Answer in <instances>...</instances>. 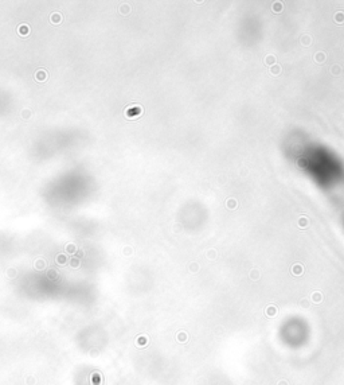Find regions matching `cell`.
I'll list each match as a JSON object with an SVG mask.
<instances>
[{
  "label": "cell",
  "mask_w": 344,
  "mask_h": 385,
  "mask_svg": "<svg viewBox=\"0 0 344 385\" xmlns=\"http://www.w3.org/2000/svg\"><path fill=\"white\" fill-rule=\"evenodd\" d=\"M35 78H37V81H45L47 78V73L45 70H38L37 74H35Z\"/></svg>",
  "instance_id": "1"
},
{
  "label": "cell",
  "mask_w": 344,
  "mask_h": 385,
  "mask_svg": "<svg viewBox=\"0 0 344 385\" xmlns=\"http://www.w3.org/2000/svg\"><path fill=\"white\" fill-rule=\"evenodd\" d=\"M18 33L20 34V35H27V34L30 33V28H28L27 25H22V26H19Z\"/></svg>",
  "instance_id": "2"
},
{
  "label": "cell",
  "mask_w": 344,
  "mask_h": 385,
  "mask_svg": "<svg viewBox=\"0 0 344 385\" xmlns=\"http://www.w3.org/2000/svg\"><path fill=\"white\" fill-rule=\"evenodd\" d=\"M51 22L52 23H59L61 22V14H52L51 15Z\"/></svg>",
  "instance_id": "3"
}]
</instances>
